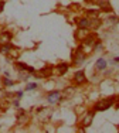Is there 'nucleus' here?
I'll list each match as a JSON object with an SVG mask.
<instances>
[{
    "label": "nucleus",
    "instance_id": "obj_1",
    "mask_svg": "<svg viewBox=\"0 0 119 133\" xmlns=\"http://www.w3.org/2000/svg\"><path fill=\"white\" fill-rule=\"evenodd\" d=\"M115 101H116V98L115 96L106 98V99H104V101H101V102H98L97 105H95V111L104 112V111H106V109H109L111 106H114L115 105Z\"/></svg>",
    "mask_w": 119,
    "mask_h": 133
},
{
    "label": "nucleus",
    "instance_id": "obj_2",
    "mask_svg": "<svg viewBox=\"0 0 119 133\" xmlns=\"http://www.w3.org/2000/svg\"><path fill=\"white\" fill-rule=\"evenodd\" d=\"M72 58H74V60H72V61H74V65H75V64L78 65V64H81V62L85 60V53L81 50V47L75 50V53L72 54Z\"/></svg>",
    "mask_w": 119,
    "mask_h": 133
},
{
    "label": "nucleus",
    "instance_id": "obj_3",
    "mask_svg": "<svg viewBox=\"0 0 119 133\" xmlns=\"http://www.w3.org/2000/svg\"><path fill=\"white\" fill-rule=\"evenodd\" d=\"M61 96H62V93L60 92V91H53V92L48 93L47 101H48L50 103H55V102H58V101L61 99Z\"/></svg>",
    "mask_w": 119,
    "mask_h": 133
},
{
    "label": "nucleus",
    "instance_id": "obj_4",
    "mask_svg": "<svg viewBox=\"0 0 119 133\" xmlns=\"http://www.w3.org/2000/svg\"><path fill=\"white\" fill-rule=\"evenodd\" d=\"M13 38V34L10 33V31H3V33H0V44H7L10 43Z\"/></svg>",
    "mask_w": 119,
    "mask_h": 133
},
{
    "label": "nucleus",
    "instance_id": "obj_5",
    "mask_svg": "<svg viewBox=\"0 0 119 133\" xmlns=\"http://www.w3.org/2000/svg\"><path fill=\"white\" fill-rule=\"evenodd\" d=\"M53 74V69L51 68H44V69H40V72L34 71V76L35 78H47Z\"/></svg>",
    "mask_w": 119,
    "mask_h": 133
},
{
    "label": "nucleus",
    "instance_id": "obj_6",
    "mask_svg": "<svg viewBox=\"0 0 119 133\" xmlns=\"http://www.w3.org/2000/svg\"><path fill=\"white\" fill-rule=\"evenodd\" d=\"M16 66H17L18 69H21V71L24 72H28V74H34V66H30L27 65V64H24V62H16Z\"/></svg>",
    "mask_w": 119,
    "mask_h": 133
},
{
    "label": "nucleus",
    "instance_id": "obj_7",
    "mask_svg": "<svg viewBox=\"0 0 119 133\" xmlns=\"http://www.w3.org/2000/svg\"><path fill=\"white\" fill-rule=\"evenodd\" d=\"M74 81L77 82V84H84L85 81H87V76H85V72L84 71H77L74 75Z\"/></svg>",
    "mask_w": 119,
    "mask_h": 133
},
{
    "label": "nucleus",
    "instance_id": "obj_8",
    "mask_svg": "<svg viewBox=\"0 0 119 133\" xmlns=\"http://www.w3.org/2000/svg\"><path fill=\"white\" fill-rule=\"evenodd\" d=\"M55 71H57L60 75H64V74H67V72H68V64H64V62L58 64L57 68H55Z\"/></svg>",
    "mask_w": 119,
    "mask_h": 133
},
{
    "label": "nucleus",
    "instance_id": "obj_9",
    "mask_svg": "<svg viewBox=\"0 0 119 133\" xmlns=\"http://www.w3.org/2000/svg\"><path fill=\"white\" fill-rule=\"evenodd\" d=\"M78 26H79V28H89L91 27V20L89 18H81V20H78Z\"/></svg>",
    "mask_w": 119,
    "mask_h": 133
},
{
    "label": "nucleus",
    "instance_id": "obj_10",
    "mask_svg": "<svg viewBox=\"0 0 119 133\" xmlns=\"http://www.w3.org/2000/svg\"><path fill=\"white\" fill-rule=\"evenodd\" d=\"M11 48H13V45L10 44V43H7V44H0V53L4 54V55H7Z\"/></svg>",
    "mask_w": 119,
    "mask_h": 133
},
{
    "label": "nucleus",
    "instance_id": "obj_11",
    "mask_svg": "<svg viewBox=\"0 0 119 133\" xmlns=\"http://www.w3.org/2000/svg\"><path fill=\"white\" fill-rule=\"evenodd\" d=\"M18 54H20V51H18V48H16V47H13V48L9 51V54H7V58H10V60H16V58L18 57Z\"/></svg>",
    "mask_w": 119,
    "mask_h": 133
},
{
    "label": "nucleus",
    "instance_id": "obj_12",
    "mask_svg": "<svg viewBox=\"0 0 119 133\" xmlns=\"http://www.w3.org/2000/svg\"><path fill=\"white\" fill-rule=\"evenodd\" d=\"M92 119H94V113H88V115H85L84 120H82V125H84L85 128H88L89 125L92 123Z\"/></svg>",
    "mask_w": 119,
    "mask_h": 133
},
{
    "label": "nucleus",
    "instance_id": "obj_13",
    "mask_svg": "<svg viewBox=\"0 0 119 133\" xmlns=\"http://www.w3.org/2000/svg\"><path fill=\"white\" fill-rule=\"evenodd\" d=\"M105 68H106V61L104 60V58H99V60L97 61V69L98 71H104Z\"/></svg>",
    "mask_w": 119,
    "mask_h": 133
},
{
    "label": "nucleus",
    "instance_id": "obj_14",
    "mask_svg": "<svg viewBox=\"0 0 119 133\" xmlns=\"http://www.w3.org/2000/svg\"><path fill=\"white\" fill-rule=\"evenodd\" d=\"M1 82H3V85H4V86H13V85L16 84L14 81H11V79H10L9 76H4V78H3V81H1Z\"/></svg>",
    "mask_w": 119,
    "mask_h": 133
},
{
    "label": "nucleus",
    "instance_id": "obj_15",
    "mask_svg": "<svg viewBox=\"0 0 119 133\" xmlns=\"http://www.w3.org/2000/svg\"><path fill=\"white\" fill-rule=\"evenodd\" d=\"M99 4V7H102L104 10H106V11H111V6L108 1H101V3H98Z\"/></svg>",
    "mask_w": 119,
    "mask_h": 133
},
{
    "label": "nucleus",
    "instance_id": "obj_16",
    "mask_svg": "<svg viewBox=\"0 0 119 133\" xmlns=\"http://www.w3.org/2000/svg\"><path fill=\"white\" fill-rule=\"evenodd\" d=\"M72 92H74V88H67L62 93H64V96H71V95H72Z\"/></svg>",
    "mask_w": 119,
    "mask_h": 133
},
{
    "label": "nucleus",
    "instance_id": "obj_17",
    "mask_svg": "<svg viewBox=\"0 0 119 133\" xmlns=\"http://www.w3.org/2000/svg\"><path fill=\"white\" fill-rule=\"evenodd\" d=\"M35 88H37V84H35V82H33V84H27L26 91H33V89H35Z\"/></svg>",
    "mask_w": 119,
    "mask_h": 133
},
{
    "label": "nucleus",
    "instance_id": "obj_18",
    "mask_svg": "<svg viewBox=\"0 0 119 133\" xmlns=\"http://www.w3.org/2000/svg\"><path fill=\"white\" fill-rule=\"evenodd\" d=\"M23 93H24L23 91H18V92H16V98H17L18 101H20V99L23 98Z\"/></svg>",
    "mask_w": 119,
    "mask_h": 133
},
{
    "label": "nucleus",
    "instance_id": "obj_19",
    "mask_svg": "<svg viewBox=\"0 0 119 133\" xmlns=\"http://www.w3.org/2000/svg\"><path fill=\"white\" fill-rule=\"evenodd\" d=\"M4 1H3V0H0V14H1V11H3V10H4Z\"/></svg>",
    "mask_w": 119,
    "mask_h": 133
},
{
    "label": "nucleus",
    "instance_id": "obj_20",
    "mask_svg": "<svg viewBox=\"0 0 119 133\" xmlns=\"http://www.w3.org/2000/svg\"><path fill=\"white\" fill-rule=\"evenodd\" d=\"M88 14H89V16H92V17H95V16H97V11H95V10H89V11H88Z\"/></svg>",
    "mask_w": 119,
    "mask_h": 133
},
{
    "label": "nucleus",
    "instance_id": "obj_21",
    "mask_svg": "<svg viewBox=\"0 0 119 133\" xmlns=\"http://www.w3.org/2000/svg\"><path fill=\"white\" fill-rule=\"evenodd\" d=\"M13 105H14L16 108H18V106H20V102H18V99H16V101H14V102H13Z\"/></svg>",
    "mask_w": 119,
    "mask_h": 133
},
{
    "label": "nucleus",
    "instance_id": "obj_22",
    "mask_svg": "<svg viewBox=\"0 0 119 133\" xmlns=\"http://www.w3.org/2000/svg\"><path fill=\"white\" fill-rule=\"evenodd\" d=\"M115 108L119 109V98H118V101H115Z\"/></svg>",
    "mask_w": 119,
    "mask_h": 133
},
{
    "label": "nucleus",
    "instance_id": "obj_23",
    "mask_svg": "<svg viewBox=\"0 0 119 133\" xmlns=\"http://www.w3.org/2000/svg\"><path fill=\"white\" fill-rule=\"evenodd\" d=\"M115 62H119V57H116V58H115Z\"/></svg>",
    "mask_w": 119,
    "mask_h": 133
},
{
    "label": "nucleus",
    "instance_id": "obj_24",
    "mask_svg": "<svg viewBox=\"0 0 119 133\" xmlns=\"http://www.w3.org/2000/svg\"><path fill=\"white\" fill-rule=\"evenodd\" d=\"M0 129H1V126H0Z\"/></svg>",
    "mask_w": 119,
    "mask_h": 133
}]
</instances>
